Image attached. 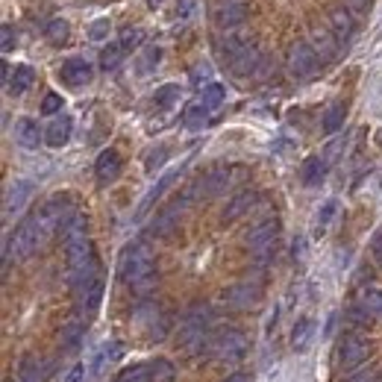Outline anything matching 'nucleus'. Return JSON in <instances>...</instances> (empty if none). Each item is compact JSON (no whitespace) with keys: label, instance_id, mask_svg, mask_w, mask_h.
Returning <instances> with one entry per match:
<instances>
[{"label":"nucleus","instance_id":"10","mask_svg":"<svg viewBox=\"0 0 382 382\" xmlns=\"http://www.w3.org/2000/svg\"><path fill=\"white\" fill-rule=\"evenodd\" d=\"M94 171H98V180H100V182L115 180L118 174H121V156H118L115 150H103V153L98 156V165H94Z\"/></svg>","mask_w":382,"mask_h":382},{"label":"nucleus","instance_id":"28","mask_svg":"<svg viewBox=\"0 0 382 382\" xmlns=\"http://www.w3.org/2000/svg\"><path fill=\"white\" fill-rule=\"evenodd\" d=\"M127 51H124V44L121 41H115L112 47H106V53H103V65L106 68H115L118 62H121V56H124Z\"/></svg>","mask_w":382,"mask_h":382},{"label":"nucleus","instance_id":"39","mask_svg":"<svg viewBox=\"0 0 382 382\" xmlns=\"http://www.w3.org/2000/svg\"><path fill=\"white\" fill-rule=\"evenodd\" d=\"M353 4H365V0H353Z\"/></svg>","mask_w":382,"mask_h":382},{"label":"nucleus","instance_id":"1","mask_svg":"<svg viewBox=\"0 0 382 382\" xmlns=\"http://www.w3.org/2000/svg\"><path fill=\"white\" fill-rule=\"evenodd\" d=\"M121 279L135 291H148L153 285V253L145 242H135L121 253Z\"/></svg>","mask_w":382,"mask_h":382},{"label":"nucleus","instance_id":"38","mask_svg":"<svg viewBox=\"0 0 382 382\" xmlns=\"http://www.w3.org/2000/svg\"><path fill=\"white\" fill-rule=\"evenodd\" d=\"M224 382H247V376H244V373H235V376H229V379H224Z\"/></svg>","mask_w":382,"mask_h":382},{"label":"nucleus","instance_id":"19","mask_svg":"<svg viewBox=\"0 0 382 382\" xmlns=\"http://www.w3.org/2000/svg\"><path fill=\"white\" fill-rule=\"evenodd\" d=\"M224 98H227V88L221 86V83H209L206 88H203V98H200V103L209 109V112H215L221 103H224Z\"/></svg>","mask_w":382,"mask_h":382},{"label":"nucleus","instance_id":"7","mask_svg":"<svg viewBox=\"0 0 382 382\" xmlns=\"http://www.w3.org/2000/svg\"><path fill=\"white\" fill-rule=\"evenodd\" d=\"M59 77H62V83H68V86H83V83L91 80V65H88L86 59H68V62L62 65V71H59Z\"/></svg>","mask_w":382,"mask_h":382},{"label":"nucleus","instance_id":"24","mask_svg":"<svg viewBox=\"0 0 382 382\" xmlns=\"http://www.w3.org/2000/svg\"><path fill=\"white\" fill-rule=\"evenodd\" d=\"M350 33H353L350 18H347L344 12H336V15H332V38H336V41H347Z\"/></svg>","mask_w":382,"mask_h":382},{"label":"nucleus","instance_id":"37","mask_svg":"<svg viewBox=\"0 0 382 382\" xmlns=\"http://www.w3.org/2000/svg\"><path fill=\"white\" fill-rule=\"evenodd\" d=\"M371 250H373V256H376V262H382V229L373 235V242H371Z\"/></svg>","mask_w":382,"mask_h":382},{"label":"nucleus","instance_id":"5","mask_svg":"<svg viewBox=\"0 0 382 382\" xmlns=\"http://www.w3.org/2000/svg\"><path fill=\"white\" fill-rule=\"evenodd\" d=\"M318 56H321V53L312 51L309 44H300L297 51L291 53V74H294V77H309V74H312V71L318 68V62H321Z\"/></svg>","mask_w":382,"mask_h":382},{"label":"nucleus","instance_id":"27","mask_svg":"<svg viewBox=\"0 0 382 382\" xmlns=\"http://www.w3.org/2000/svg\"><path fill=\"white\" fill-rule=\"evenodd\" d=\"M206 115H209V109L203 106V103H195V106H188V112H185V127H200L203 121H206Z\"/></svg>","mask_w":382,"mask_h":382},{"label":"nucleus","instance_id":"36","mask_svg":"<svg viewBox=\"0 0 382 382\" xmlns=\"http://www.w3.org/2000/svg\"><path fill=\"white\" fill-rule=\"evenodd\" d=\"M347 382H379V379H376L373 371H362V373H353Z\"/></svg>","mask_w":382,"mask_h":382},{"label":"nucleus","instance_id":"17","mask_svg":"<svg viewBox=\"0 0 382 382\" xmlns=\"http://www.w3.org/2000/svg\"><path fill=\"white\" fill-rule=\"evenodd\" d=\"M359 306L371 315V321H382V291L379 289H368L359 300Z\"/></svg>","mask_w":382,"mask_h":382},{"label":"nucleus","instance_id":"32","mask_svg":"<svg viewBox=\"0 0 382 382\" xmlns=\"http://www.w3.org/2000/svg\"><path fill=\"white\" fill-rule=\"evenodd\" d=\"M65 33H68L65 21H51V24H47V36H51V38H65Z\"/></svg>","mask_w":382,"mask_h":382},{"label":"nucleus","instance_id":"9","mask_svg":"<svg viewBox=\"0 0 382 382\" xmlns=\"http://www.w3.org/2000/svg\"><path fill=\"white\" fill-rule=\"evenodd\" d=\"M47 371H51L47 362H38L36 356H27V359L18 365V382H44Z\"/></svg>","mask_w":382,"mask_h":382},{"label":"nucleus","instance_id":"15","mask_svg":"<svg viewBox=\"0 0 382 382\" xmlns=\"http://www.w3.org/2000/svg\"><path fill=\"white\" fill-rule=\"evenodd\" d=\"M100 297H103V282H100V279H98V282H91L86 291H80V294H77V300H80V309H83L86 315H91L94 309L100 306Z\"/></svg>","mask_w":382,"mask_h":382},{"label":"nucleus","instance_id":"26","mask_svg":"<svg viewBox=\"0 0 382 382\" xmlns=\"http://www.w3.org/2000/svg\"><path fill=\"white\" fill-rule=\"evenodd\" d=\"M177 98H180V86H165V88H159V91H156L153 103H156L159 109H168V106H171Z\"/></svg>","mask_w":382,"mask_h":382},{"label":"nucleus","instance_id":"22","mask_svg":"<svg viewBox=\"0 0 382 382\" xmlns=\"http://www.w3.org/2000/svg\"><path fill=\"white\" fill-rule=\"evenodd\" d=\"M324 171H326V165H324L318 156H312V159L303 165V182H306V185H315V182L324 177Z\"/></svg>","mask_w":382,"mask_h":382},{"label":"nucleus","instance_id":"20","mask_svg":"<svg viewBox=\"0 0 382 382\" xmlns=\"http://www.w3.org/2000/svg\"><path fill=\"white\" fill-rule=\"evenodd\" d=\"M312 332H315L312 321H309V318H300L297 326H294V332H291V344H294L297 350H303V347L309 344V339H312Z\"/></svg>","mask_w":382,"mask_h":382},{"label":"nucleus","instance_id":"18","mask_svg":"<svg viewBox=\"0 0 382 382\" xmlns=\"http://www.w3.org/2000/svg\"><path fill=\"white\" fill-rule=\"evenodd\" d=\"M118 353H121V344H118V341H109V344H103V347L98 350V356H94V362H91V373L98 376V373H100V371H103V368H106L112 359H115Z\"/></svg>","mask_w":382,"mask_h":382},{"label":"nucleus","instance_id":"16","mask_svg":"<svg viewBox=\"0 0 382 382\" xmlns=\"http://www.w3.org/2000/svg\"><path fill=\"white\" fill-rule=\"evenodd\" d=\"M83 332H86L83 321H68V324L62 326V332H59L62 350H74V347H80V339H83Z\"/></svg>","mask_w":382,"mask_h":382},{"label":"nucleus","instance_id":"13","mask_svg":"<svg viewBox=\"0 0 382 382\" xmlns=\"http://www.w3.org/2000/svg\"><path fill=\"white\" fill-rule=\"evenodd\" d=\"M256 203V195L253 191H242V195H235L229 203H227V212H224V221H235V218H242L244 212H250Z\"/></svg>","mask_w":382,"mask_h":382},{"label":"nucleus","instance_id":"34","mask_svg":"<svg viewBox=\"0 0 382 382\" xmlns=\"http://www.w3.org/2000/svg\"><path fill=\"white\" fill-rule=\"evenodd\" d=\"M103 33H109V21L103 18V21H94L91 27H88V36L91 38H103Z\"/></svg>","mask_w":382,"mask_h":382},{"label":"nucleus","instance_id":"3","mask_svg":"<svg viewBox=\"0 0 382 382\" xmlns=\"http://www.w3.org/2000/svg\"><path fill=\"white\" fill-rule=\"evenodd\" d=\"M277 232H279L277 221H262L256 229H250L247 244H250V250H253L259 265H265V262L274 256V250H277Z\"/></svg>","mask_w":382,"mask_h":382},{"label":"nucleus","instance_id":"2","mask_svg":"<svg viewBox=\"0 0 382 382\" xmlns=\"http://www.w3.org/2000/svg\"><path fill=\"white\" fill-rule=\"evenodd\" d=\"M206 353L221 362H238L247 353V339L238 329H227L221 336H212L206 344Z\"/></svg>","mask_w":382,"mask_h":382},{"label":"nucleus","instance_id":"33","mask_svg":"<svg viewBox=\"0 0 382 382\" xmlns=\"http://www.w3.org/2000/svg\"><path fill=\"white\" fill-rule=\"evenodd\" d=\"M62 382H86V365H74V368L65 373Z\"/></svg>","mask_w":382,"mask_h":382},{"label":"nucleus","instance_id":"4","mask_svg":"<svg viewBox=\"0 0 382 382\" xmlns=\"http://www.w3.org/2000/svg\"><path fill=\"white\" fill-rule=\"evenodd\" d=\"M368 353H371V347L362 336H344V341L339 347V365L341 368H356L368 359Z\"/></svg>","mask_w":382,"mask_h":382},{"label":"nucleus","instance_id":"12","mask_svg":"<svg viewBox=\"0 0 382 382\" xmlns=\"http://www.w3.org/2000/svg\"><path fill=\"white\" fill-rule=\"evenodd\" d=\"M15 141L21 148H38V141H41V130L36 121H30V118H24V121L15 124Z\"/></svg>","mask_w":382,"mask_h":382},{"label":"nucleus","instance_id":"8","mask_svg":"<svg viewBox=\"0 0 382 382\" xmlns=\"http://www.w3.org/2000/svg\"><path fill=\"white\" fill-rule=\"evenodd\" d=\"M224 300H227L229 309H247V306H253L259 300V289H256V285H250V282L232 285V289L224 294Z\"/></svg>","mask_w":382,"mask_h":382},{"label":"nucleus","instance_id":"31","mask_svg":"<svg viewBox=\"0 0 382 382\" xmlns=\"http://www.w3.org/2000/svg\"><path fill=\"white\" fill-rule=\"evenodd\" d=\"M59 106H62V98H59V94H47L44 103H41V112H44V115H53V112H59Z\"/></svg>","mask_w":382,"mask_h":382},{"label":"nucleus","instance_id":"29","mask_svg":"<svg viewBox=\"0 0 382 382\" xmlns=\"http://www.w3.org/2000/svg\"><path fill=\"white\" fill-rule=\"evenodd\" d=\"M242 18H244V12H242V6H235V4H232V6H227V9H224V15H221V21L227 24V27H232V24H238Z\"/></svg>","mask_w":382,"mask_h":382},{"label":"nucleus","instance_id":"6","mask_svg":"<svg viewBox=\"0 0 382 382\" xmlns=\"http://www.w3.org/2000/svg\"><path fill=\"white\" fill-rule=\"evenodd\" d=\"M182 206H185V200H177V203H171V206H165V209L159 212V218L150 224V232H153V235H159V238L171 235V232H174V227H177V221H180Z\"/></svg>","mask_w":382,"mask_h":382},{"label":"nucleus","instance_id":"23","mask_svg":"<svg viewBox=\"0 0 382 382\" xmlns=\"http://www.w3.org/2000/svg\"><path fill=\"white\" fill-rule=\"evenodd\" d=\"M341 124H344V106L341 103L329 106L324 115V133H336V130H341Z\"/></svg>","mask_w":382,"mask_h":382},{"label":"nucleus","instance_id":"30","mask_svg":"<svg viewBox=\"0 0 382 382\" xmlns=\"http://www.w3.org/2000/svg\"><path fill=\"white\" fill-rule=\"evenodd\" d=\"M332 215H336V200H326V203H324V209L318 212V229H324V227L329 224Z\"/></svg>","mask_w":382,"mask_h":382},{"label":"nucleus","instance_id":"14","mask_svg":"<svg viewBox=\"0 0 382 382\" xmlns=\"http://www.w3.org/2000/svg\"><path fill=\"white\" fill-rule=\"evenodd\" d=\"M44 138H47V145H51V148H62L65 141L71 138V118H68V115L56 118V121H53L51 127H47Z\"/></svg>","mask_w":382,"mask_h":382},{"label":"nucleus","instance_id":"11","mask_svg":"<svg viewBox=\"0 0 382 382\" xmlns=\"http://www.w3.org/2000/svg\"><path fill=\"white\" fill-rule=\"evenodd\" d=\"M30 195H33V182H27V180L12 182V188L6 191V215L21 212V209H24V203L30 200Z\"/></svg>","mask_w":382,"mask_h":382},{"label":"nucleus","instance_id":"21","mask_svg":"<svg viewBox=\"0 0 382 382\" xmlns=\"http://www.w3.org/2000/svg\"><path fill=\"white\" fill-rule=\"evenodd\" d=\"M30 83H33V68H30V65H18V68H15V74H12L9 88H12L15 94H21V91H27V88H30Z\"/></svg>","mask_w":382,"mask_h":382},{"label":"nucleus","instance_id":"35","mask_svg":"<svg viewBox=\"0 0 382 382\" xmlns=\"http://www.w3.org/2000/svg\"><path fill=\"white\" fill-rule=\"evenodd\" d=\"M165 156H168V150H165V148H159L150 159H148V171H153V168H159V165L165 162Z\"/></svg>","mask_w":382,"mask_h":382},{"label":"nucleus","instance_id":"25","mask_svg":"<svg viewBox=\"0 0 382 382\" xmlns=\"http://www.w3.org/2000/svg\"><path fill=\"white\" fill-rule=\"evenodd\" d=\"M150 379H153V382H171V379H174V365L165 362V359L150 362Z\"/></svg>","mask_w":382,"mask_h":382}]
</instances>
